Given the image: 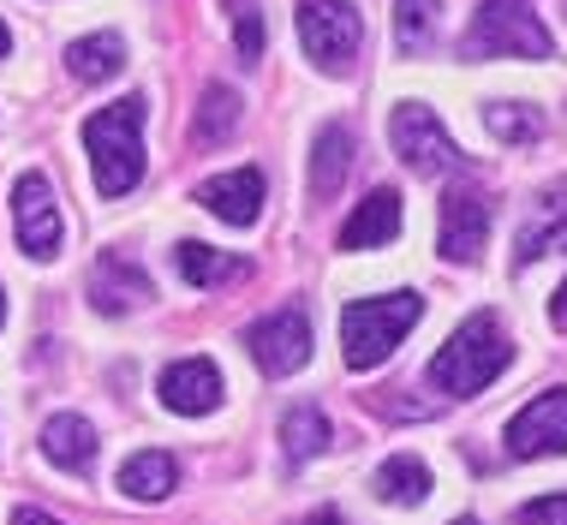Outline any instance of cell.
<instances>
[{"label":"cell","mask_w":567,"mask_h":525,"mask_svg":"<svg viewBox=\"0 0 567 525\" xmlns=\"http://www.w3.org/2000/svg\"><path fill=\"white\" fill-rule=\"evenodd\" d=\"M42 454L60 472H90V460H96V424L79 419V412H60V419L42 424Z\"/></svg>","instance_id":"2e32d148"},{"label":"cell","mask_w":567,"mask_h":525,"mask_svg":"<svg viewBox=\"0 0 567 525\" xmlns=\"http://www.w3.org/2000/svg\"><path fill=\"white\" fill-rule=\"evenodd\" d=\"M436 19H442V0H394V49L424 54L436 42Z\"/></svg>","instance_id":"7402d4cb"},{"label":"cell","mask_w":567,"mask_h":525,"mask_svg":"<svg viewBox=\"0 0 567 525\" xmlns=\"http://www.w3.org/2000/svg\"><path fill=\"white\" fill-rule=\"evenodd\" d=\"M508 454L514 460H549L567 454V389H544L532 406L508 419Z\"/></svg>","instance_id":"ba28073f"},{"label":"cell","mask_w":567,"mask_h":525,"mask_svg":"<svg viewBox=\"0 0 567 525\" xmlns=\"http://www.w3.org/2000/svg\"><path fill=\"white\" fill-rule=\"evenodd\" d=\"M227 19H234V54L245 66H257L264 60V12H257V0H221Z\"/></svg>","instance_id":"484cf974"},{"label":"cell","mask_w":567,"mask_h":525,"mask_svg":"<svg viewBox=\"0 0 567 525\" xmlns=\"http://www.w3.org/2000/svg\"><path fill=\"white\" fill-rule=\"evenodd\" d=\"M299 42L329 79H347L352 60H359V42H364V19L352 0H299Z\"/></svg>","instance_id":"5b68a950"},{"label":"cell","mask_w":567,"mask_h":525,"mask_svg":"<svg viewBox=\"0 0 567 525\" xmlns=\"http://www.w3.org/2000/svg\"><path fill=\"white\" fill-rule=\"evenodd\" d=\"M424 317L419 292H382V299H352L341 311V359L347 370H377L394 347L406 341V329Z\"/></svg>","instance_id":"3957f363"},{"label":"cell","mask_w":567,"mask_h":525,"mask_svg":"<svg viewBox=\"0 0 567 525\" xmlns=\"http://www.w3.org/2000/svg\"><path fill=\"white\" fill-rule=\"evenodd\" d=\"M347 167H352V132L347 126H323L317 144H311V197L317 204H329V197L341 192Z\"/></svg>","instance_id":"d6986e66"},{"label":"cell","mask_w":567,"mask_h":525,"mask_svg":"<svg viewBox=\"0 0 567 525\" xmlns=\"http://www.w3.org/2000/svg\"><path fill=\"white\" fill-rule=\"evenodd\" d=\"M549 322H556V329H567V281L556 287V299H549Z\"/></svg>","instance_id":"f1b7e54d"},{"label":"cell","mask_w":567,"mask_h":525,"mask_svg":"<svg viewBox=\"0 0 567 525\" xmlns=\"http://www.w3.org/2000/svg\"><path fill=\"white\" fill-rule=\"evenodd\" d=\"M281 442H287V466H305L311 454H323L329 447V419L323 406H293L281 419Z\"/></svg>","instance_id":"603a6c76"},{"label":"cell","mask_w":567,"mask_h":525,"mask_svg":"<svg viewBox=\"0 0 567 525\" xmlns=\"http://www.w3.org/2000/svg\"><path fill=\"white\" fill-rule=\"evenodd\" d=\"M144 299H150V275L137 269L126 251H102L96 269H90V305H96L102 317H120Z\"/></svg>","instance_id":"4fadbf2b"},{"label":"cell","mask_w":567,"mask_h":525,"mask_svg":"<svg viewBox=\"0 0 567 525\" xmlns=\"http://www.w3.org/2000/svg\"><path fill=\"white\" fill-rule=\"evenodd\" d=\"M484 126L496 144H538L544 137L538 107H526V102H484Z\"/></svg>","instance_id":"d4e9b609"},{"label":"cell","mask_w":567,"mask_h":525,"mask_svg":"<svg viewBox=\"0 0 567 525\" xmlns=\"http://www.w3.org/2000/svg\"><path fill=\"white\" fill-rule=\"evenodd\" d=\"M239 126V96L227 84H209L204 96H197V120H192V137L197 144H221L227 132Z\"/></svg>","instance_id":"cb8c5ba5"},{"label":"cell","mask_w":567,"mask_h":525,"mask_svg":"<svg viewBox=\"0 0 567 525\" xmlns=\"http://www.w3.org/2000/svg\"><path fill=\"white\" fill-rule=\"evenodd\" d=\"M12 525H60V519L42 514V507H12Z\"/></svg>","instance_id":"83f0119b"},{"label":"cell","mask_w":567,"mask_h":525,"mask_svg":"<svg viewBox=\"0 0 567 525\" xmlns=\"http://www.w3.org/2000/svg\"><path fill=\"white\" fill-rule=\"evenodd\" d=\"M197 204H204L216 222L227 227H251L264 215V174L257 167H234V174H216L197 185Z\"/></svg>","instance_id":"7c38bea8"},{"label":"cell","mask_w":567,"mask_h":525,"mask_svg":"<svg viewBox=\"0 0 567 525\" xmlns=\"http://www.w3.org/2000/svg\"><path fill=\"white\" fill-rule=\"evenodd\" d=\"M0 322H7V299H0Z\"/></svg>","instance_id":"1f68e13d"},{"label":"cell","mask_w":567,"mask_h":525,"mask_svg":"<svg viewBox=\"0 0 567 525\" xmlns=\"http://www.w3.org/2000/svg\"><path fill=\"white\" fill-rule=\"evenodd\" d=\"M389 144H394V156H401L419 179L460 174V167H466L460 144H454L449 132H442L436 107H424V102H401V107H394V120H389Z\"/></svg>","instance_id":"8992f818"},{"label":"cell","mask_w":567,"mask_h":525,"mask_svg":"<svg viewBox=\"0 0 567 525\" xmlns=\"http://www.w3.org/2000/svg\"><path fill=\"white\" fill-rule=\"evenodd\" d=\"M126 66V42L114 37V30H96V37H79L66 49V72L79 84H109L114 72Z\"/></svg>","instance_id":"ffe728a7"},{"label":"cell","mask_w":567,"mask_h":525,"mask_svg":"<svg viewBox=\"0 0 567 525\" xmlns=\"http://www.w3.org/2000/svg\"><path fill=\"white\" fill-rule=\"evenodd\" d=\"M371 490L389 507H419L424 496H431V466H424L419 454H394L371 472Z\"/></svg>","instance_id":"ac0fdd59"},{"label":"cell","mask_w":567,"mask_h":525,"mask_svg":"<svg viewBox=\"0 0 567 525\" xmlns=\"http://www.w3.org/2000/svg\"><path fill=\"white\" fill-rule=\"evenodd\" d=\"M508 364H514V341L502 334V322L489 311H472L449 334V347L431 359V382L449 389V394H484Z\"/></svg>","instance_id":"7a4b0ae2"},{"label":"cell","mask_w":567,"mask_h":525,"mask_svg":"<svg viewBox=\"0 0 567 525\" xmlns=\"http://www.w3.org/2000/svg\"><path fill=\"white\" fill-rule=\"evenodd\" d=\"M519 525H567V496H538L519 507Z\"/></svg>","instance_id":"4316f807"},{"label":"cell","mask_w":567,"mask_h":525,"mask_svg":"<svg viewBox=\"0 0 567 525\" xmlns=\"http://www.w3.org/2000/svg\"><path fill=\"white\" fill-rule=\"evenodd\" d=\"M394 234H401V192H394V185H377V192L347 215L341 251H371V245H389Z\"/></svg>","instance_id":"5bb4252c"},{"label":"cell","mask_w":567,"mask_h":525,"mask_svg":"<svg viewBox=\"0 0 567 525\" xmlns=\"http://www.w3.org/2000/svg\"><path fill=\"white\" fill-rule=\"evenodd\" d=\"M221 370L209 359H179L162 370V406L179 412V419H204V412L221 406Z\"/></svg>","instance_id":"8fae6325"},{"label":"cell","mask_w":567,"mask_h":525,"mask_svg":"<svg viewBox=\"0 0 567 525\" xmlns=\"http://www.w3.org/2000/svg\"><path fill=\"white\" fill-rule=\"evenodd\" d=\"M489 54H514V60L556 54V42H549L544 19L532 12V0H484L472 12L466 37H460V60H489Z\"/></svg>","instance_id":"277c9868"},{"label":"cell","mask_w":567,"mask_h":525,"mask_svg":"<svg viewBox=\"0 0 567 525\" xmlns=\"http://www.w3.org/2000/svg\"><path fill=\"white\" fill-rule=\"evenodd\" d=\"M245 347H251L264 377H293V370L311 364V322H305L299 305H281V311L257 317L245 329Z\"/></svg>","instance_id":"52a82bcc"},{"label":"cell","mask_w":567,"mask_h":525,"mask_svg":"<svg viewBox=\"0 0 567 525\" xmlns=\"http://www.w3.org/2000/svg\"><path fill=\"white\" fill-rule=\"evenodd\" d=\"M90 174L102 197H126L144 179V96H120L84 120Z\"/></svg>","instance_id":"6da1fadb"},{"label":"cell","mask_w":567,"mask_h":525,"mask_svg":"<svg viewBox=\"0 0 567 525\" xmlns=\"http://www.w3.org/2000/svg\"><path fill=\"white\" fill-rule=\"evenodd\" d=\"M305 525H341V519H334V514H317V519H305Z\"/></svg>","instance_id":"4dcf8cb0"},{"label":"cell","mask_w":567,"mask_h":525,"mask_svg":"<svg viewBox=\"0 0 567 525\" xmlns=\"http://www.w3.org/2000/svg\"><path fill=\"white\" fill-rule=\"evenodd\" d=\"M174 269H179V281H192V287H227V281H245V257L209 251V245H197V239H179V245H174Z\"/></svg>","instance_id":"44dd1931"},{"label":"cell","mask_w":567,"mask_h":525,"mask_svg":"<svg viewBox=\"0 0 567 525\" xmlns=\"http://www.w3.org/2000/svg\"><path fill=\"white\" fill-rule=\"evenodd\" d=\"M174 484H179V466L162 447H144V454H132L126 466H120V496H132V502H167Z\"/></svg>","instance_id":"e0dca14e"},{"label":"cell","mask_w":567,"mask_h":525,"mask_svg":"<svg viewBox=\"0 0 567 525\" xmlns=\"http://www.w3.org/2000/svg\"><path fill=\"white\" fill-rule=\"evenodd\" d=\"M12 227H19V245L37 262H49L60 251V204L42 174H19V185H12Z\"/></svg>","instance_id":"9c48e42d"},{"label":"cell","mask_w":567,"mask_h":525,"mask_svg":"<svg viewBox=\"0 0 567 525\" xmlns=\"http://www.w3.org/2000/svg\"><path fill=\"white\" fill-rule=\"evenodd\" d=\"M7 54H12V30L0 24V60H7Z\"/></svg>","instance_id":"f546056e"},{"label":"cell","mask_w":567,"mask_h":525,"mask_svg":"<svg viewBox=\"0 0 567 525\" xmlns=\"http://www.w3.org/2000/svg\"><path fill=\"white\" fill-rule=\"evenodd\" d=\"M454 525H472V519H454Z\"/></svg>","instance_id":"d6a6232c"},{"label":"cell","mask_w":567,"mask_h":525,"mask_svg":"<svg viewBox=\"0 0 567 525\" xmlns=\"http://www.w3.org/2000/svg\"><path fill=\"white\" fill-rule=\"evenodd\" d=\"M484 239H489V197L484 192H472V185H454L449 197H442V257L449 262H472L484 251Z\"/></svg>","instance_id":"30bf717a"},{"label":"cell","mask_w":567,"mask_h":525,"mask_svg":"<svg viewBox=\"0 0 567 525\" xmlns=\"http://www.w3.org/2000/svg\"><path fill=\"white\" fill-rule=\"evenodd\" d=\"M561 234H567V179L538 192V204H532V215L514 234V262H538L549 245H561Z\"/></svg>","instance_id":"9a60e30c"}]
</instances>
